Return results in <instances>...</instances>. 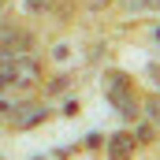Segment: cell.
Segmentation results:
<instances>
[{
	"mask_svg": "<svg viewBox=\"0 0 160 160\" xmlns=\"http://www.w3.org/2000/svg\"><path fill=\"white\" fill-rule=\"evenodd\" d=\"M41 4H48V0H30V8H34V11H41Z\"/></svg>",
	"mask_w": 160,
	"mask_h": 160,
	"instance_id": "3957f363",
	"label": "cell"
},
{
	"mask_svg": "<svg viewBox=\"0 0 160 160\" xmlns=\"http://www.w3.org/2000/svg\"><path fill=\"white\" fill-rule=\"evenodd\" d=\"M0 8H4V0H0Z\"/></svg>",
	"mask_w": 160,
	"mask_h": 160,
	"instance_id": "277c9868",
	"label": "cell"
},
{
	"mask_svg": "<svg viewBox=\"0 0 160 160\" xmlns=\"http://www.w3.org/2000/svg\"><path fill=\"white\" fill-rule=\"evenodd\" d=\"M149 116H153V119H160V101H153V104H149Z\"/></svg>",
	"mask_w": 160,
	"mask_h": 160,
	"instance_id": "7a4b0ae2",
	"label": "cell"
},
{
	"mask_svg": "<svg viewBox=\"0 0 160 160\" xmlns=\"http://www.w3.org/2000/svg\"><path fill=\"white\" fill-rule=\"evenodd\" d=\"M130 153H134V134H116L112 142H108V157L112 160H130Z\"/></svg>",
	"mask_w": 160,
	"mask_h": 160,
	"instance_id": "6da1fadb",
	"label": "cell"
}]
</instances>
